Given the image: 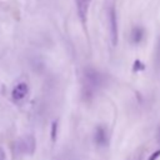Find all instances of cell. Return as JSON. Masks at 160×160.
I'll return each instance as SVG.
<instances>
[{"instance_id": "1", "label": "cell", "mask_w": 160, "mask_h": 160, "mask_svg": "<svg viewBox=\"0 0 160 160\" xmlns=\"http://www.w3.org/2000/svg\"><path fill=\"white\" fill-rule=\"evenodd\" d=\"M16 148H18V151L24 155H32L35 152L36 140L32 135H24L18 140Z\"/></svg>"}, {"instance_id": "2", "label": "cell", "mask_w": 160, "mask_h": 160, "mask_svg": "<svg viewBox=\"0 0 160 160\" xmlns=\"http://www.w3.org/2000/svg\"><path fill=\"white\" fill-rule=\"evenodd\" d=\"M109 20H110V36H111V42L114 46L118 44V20H116V12L115 9L111 8L109 12Z\"/></svg>"}, {"instance_id": "3", "label": "cell", "mask_w": 160, "mask_h": 160, "mask_svg": "<svg viewBox=\"0 0 160 160\" xmlns=\"http://www.w3.org/2000/svg\"><path fill=\"white\" fill-rule=\"evenodd\" d=\"M90 2H91V0H75L78 15H79V18H80V20H81L82 24L86 22V16H88Z\"/></svg>"}, {"instance_id": "4", "label": "cell", "mask_w": 160, "mask_h": 160, "mask_svg": "<svg viewBox=\"0 0 160 160\" xmlns=\"http://www.w3.org/2000/svg\"><path fill=\"white\" fill-rule=\"evenodd\" d=\"M28 84L26 82H19L18 85L14 86L12 91H11V96L14 100L19 101V100H22L26 95H28Z\"/></svg>"}, {"instance_id": "5", "label": "cell", "mask_w": 160, "mask_h": 160, "mask_svg": "<svg viewBox=\"0 0 160 160\" xmlns=\"http://www.w3.org/2000/svg\"><path fill=\"white\" fill-rule=\"evenodd\" d=\"M85 79L88 81V85L91 86V88L92 86H98L100 84V75H99V72H96L92 69L85 70Z\"/></svg>"}, {"instance_id": "6", "label": "cell", "mask_w": 160, "mask_h": 160, "mask_svg": "<svg viewBox=\"0 0 160 160\" xmlns=\"http://www.w3.org/2000/svg\"><path fill=\"white\" fill-rule=\"evenodd\" d=\"M95 141L98 145H105L106 144V131L102 126H98L95 131Z\"/></svg>"}, {"instance_id": "7", "label": "cell", "mask_w": 160, "mask_h": 160, "mask_svg": "<svg viewBox=\"0 0 160 160\" xmlns=\"http://www.w3.org/2000/svg\"><path fill=\"white\" fill-rule=\"evenodd\" d=\"M142 35H144V31H142V29H141V28H139V26L134 28V29H132V32H131L132 42H135V44L140 42V41H141V39H142Z\"/></svg>"}, {"instance_id": "8", "label": "cell", "mask_w": 160, "mask_h": 160, "mask_svg": "<svg viewBox=\"0 0 160 160\" xmlns=\"http://www.w3.org/2000/svg\"><path fill=\"white\" fill-rule=\"evenodd\" d=\"M56 129H58V121H54L51 125V139L52 141H55L56 139Z\"/></svg>"}, {"instance_id": "9", "label": "cell", "mask_w": 160, "mask_h": 160, "mask_svg": "<svg viewBox=\"0 0 160 160\" xmlns=\"http://www.w3.org/2000/svg\"><path fill=\"white\" fill-rule=\"evenodd\" d=\"M145 69V65L140 61V60H136L135 62H134V70L135 71H138V70H144Z\"/></svg>"}, {"instance_id": "10", "label": "cell", "mask_w": 160, "mask_h": 160, "mask_svg": "<svg viewBox=\"0 0 160 160\" xmlns=\"http://www.w3.org/2000/svg\"><path fill=\"white\" fill-rule=\"evenodd\" d=\"M160 158V149L159 150H156V151H154L150 156H149V159L148 160H158Z\"/></svg>"}, {"instance_id": "11", "label": "cell", "mask_w": 160, "mask_h": 160, "mask_svg": "<svg viewBox=\"0 0 160 160\" xmlns=\"http://www.w3.org/2000/svg\"><path fill=\"white\" fill-rule=\"evenodd\" d=\"M0 160H5V152L1 148H0Z\"/></svg>"}, {"instance_id": "12", "label": "cell", "mask_w": 160, "mask_h": 160, "mask_svg": "<svg viewBox=\"0 0 160 160\" xmlns=\"http://www.w3.org/2000/svg\"><path fill=\"white\" fill-rule=\"evenodd\" d=\"M159 144H160V134H159Z\"/></svg>"}]
</instances>
